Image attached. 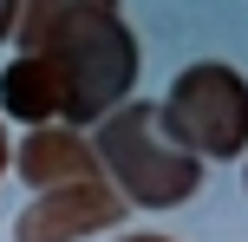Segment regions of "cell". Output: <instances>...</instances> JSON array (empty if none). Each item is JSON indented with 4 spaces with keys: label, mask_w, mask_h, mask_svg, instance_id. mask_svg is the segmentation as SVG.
<instances>
[{
    "label": "cell",
    "mask_w": 248,
    "mask_h": 242,
    "mask_svg": "<svg viewBox=\"0 0 248 242\" xmlns=\"http://www.w3.org/2000/svg\"><path fill=\"white\" fill-rule=\"evenodd\" d=\"M157 131L176 151L202 157V164H235L248 157V79L222 59H196L170 79L157 98Z\"/></svg>",
    "instance_id": "cell-3"
},
{
    "label": "cell",
    "mask_w": 248,
    "mask_h": 242,
    "mask_svg": "<svg viewBox=\"0 0 248 242\" xmlns=\"http://www.w3.org/2000/svg\"><path fill=\"white\" fill-rule=\"evenodd\" d=\"M118 242H170V236H157V229H144V236H118Z\"/></svg>",
    "instance_id": "cell-9"
},
{
    "label": "cell",
    "mask_w": 248,
    "mask_h": 242,
    "mask_svg": "<svg viewBox=\"0 0 248 242\" xmlns=\"http://www.w3.org/2000/svg\"><path fill=\"white\" fill-rule=\"evenodd\" d=\"M0 112L20 118L26 131L33 125H59V85H52V72H46L39 52H20V59L0 72Z\"/></svg>",
    "instance_id": "cell-6"
},
{
    "label": "cell",
    "mask_w": 248,
    "mask_h": 242,
    "mask_svg": "<svg viewBox=\"0 0 248 242\" xmlns=\"http://www.w3.org/2000/svg\"><path fill=\"white\" fill-rule=\"evenodd\" d=\"M20 52H39L59 85V125L85 131L137 98V33L124 26L118 0H20L13 20Z\"/></svg>",
    "instance_id": "cell-1"
},
{
    "label": "cell",
    "mask_w": 248,
    "mask_h": 242,
    "mask_svg": "<svg viewBox=\"0 0 248 242\" xmlns=\"http://www.w3.org/2000/svg\"><path fill=\"white\" fill-rule=\"evenodd\" d=\"M118 216H124V196L105 177L59 183V190H39L33 203L13 216V242H78V236L118 229Z\"/></svg>",
    "instance_id": "cell-4"
},
{
    "label": "cell",
    "mask_w": 248,
    "mask_h": 242,
    "mask_svg": "<svg viewBox=\"0 0 248 242\" xmlns=\"http://www.w3.org/2000/svg\"><path fill=\"white\" fill-rule=\"evenodd\" d=\"M13 170H20L33 190H59V183H92L98 177V151H92L85 131L72 125H33L13 151Z\"/></svg>",
    "instance_id": "cell-5"
},
{
    "label": "cell",
    "mask_w": 248,
    "mask_h": 242,
    "mask_svg": "<svg viewBox=\"0 0 248 242\" xmlns=\"http://www.w3.org/2000/svg\"><path fill=\"white\" fill-rule=\"evenodd\" d=\"M13 164V144H7V125H0V170Z\"/></svg>",
    "instance_id": "cell-8"
},
{
    "label": "cell",
    "mask_w": 248,
    "mask_h": 242,
    "mask_svg": "<svg viewBox=\"0 0 248 242\" xmlns=\"http://www.w3.org/2000/svg\"><path fill=\"white\" fill-rule=\"evenodd\" d=\"M13 20H20V0H0V39H13Z\"/></svg>",
    "instance_id": "cell-7"
},
{
    "label": "cell",
    "mask_w": 248,
    "mask_h": 242,
    "mask_svg": "<svg viewBox=\"0 0 248 242\" xmlns=\"http://www.w3.org/2000/svg\"><path fill=\"white\" fill-rule=\"evenodd\" d=\"M92 151H98V170L111 177V190L131 210H176L202 190V157L176 151L157 131V105H144V98H124L111 118H98Z\"/></svg>",
    "instance_id": "cell-2"
}]
</instances>
